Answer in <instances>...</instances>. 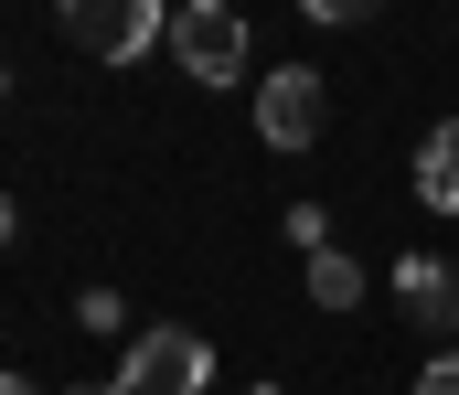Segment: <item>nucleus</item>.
Masks as SVG:
<instances>
[{"instance_id":"nucleus-6","label":"nucleus","mask_w":459,"mask_h":395,"mask_svg":"<svg viewBox=\"0 0 459 395\" xmlns=\"http://www.w3.org/2000/svg\"><path fill=\"white\" fill-rule=\"evenodd\" d=\"M417 203L428 214H459V118H438V129L417 139Z\"/></svg>"},{"instance_id":"nucleus-7","label":"nucleus","mask_w":459,"mask_h":395,"mask_svg":"<svg viewBox=\"0 0 459 395\" xmlns=\"http://www.w3.org/2000/svg\"><path fill=\"white\" fill-rule=\"evenodd\" d=\"M310 299H321V310H352V299H363V257H342V246L310 257Z\"/></svg>"},{"instance_id":"nucleus-5","label":"nucleus","mask_w":459,"mask_h":395,"mask_svg":"<svg viewBox=\"0 0 459 395\" xmlns=\"http://www.w3.org/2000/svg\"><path fill=\"white\" fill-rule=\"evenodd\" d=\"M321 118H332V97H321V75H310V64H278V75L256 86V129H267V150H310Z\"/></svg>"},{"instance_id":"nucleus-10","label":"nucleus","mask_w":459,"mask_h":395,"mask_svg":"<svg viewBox=\"0 0 459 395\" xmlns=\"http://www.w3.org/2000/svg\"><path fill=\"white\" fill-rule=\"evenodd\" d=\"M0 395H43V385H32V374H0Z\"/></svg>"},{"instance_id":"nucleus-3","label":"nucleus","mask_w":459,"mask_h":395,"mask_svg":"<svg viewBox=\"0 0 459 395\" xmlns=\"http://www.w3.org/2000/svg\"><path fill=\"white\" fill-rule=\"evenodd\" d=\"M65 32H75L86 54L128 64V54H150V43L171 32V11H160V0H75V11H65Z\"/></svg>"},{"instance_id":"nucleus-4","label":"nucleus","mask_w":459,"mask_h":395,"mask_svg":"<svg viewBox=\"0 0 459 395\" xmlns=\"http://www.w3.org/2000/svg\"><path fill=\"white\" fill-rule=\"evenodd\" d=\"M395 310L417 342H449L459 353V267L449 257H395Z\"/></svg>"},{"instance_id":"nucleus-8","label":"nucleus","mask_w":459,"mask_h":395,"mask_svg":"<svg viewBox=\"0 0 459 395\" xmlns=\"http://www.w3.org/2000/svg\"><path fill=\"white\" fill-rule=\"evenodd\" d=\"M289 246H310V257H332V214H321V203H289Z\"/></svg>"},{"instance_id":"nucleus-1","label":"nucleus","mask_w":459,"mask_h":395,"mask_svg":"<svg viewBox=\"0 0 459 395\" xmlns=\"http://www.w3.org/2000/svg\"><path fill=\"white\" fill-rule=\"evenodd\" d=\"M204 385H214V342L182 331V321H160V331L128 342V364H117L108 395H204Z\"/></svg>"},{"instance_id":"nucleus-12","label":"nucleus","mask_w":459,"mask_h":395,"mask_svg":"<svg viewBox=\"0 0 459 395\" xmlns=\"http://www.w3.org/2000/svg\"><path fill=\"white\" fill-rule=\"evenodd\" d=\"M246 395H289V385H246Z\"/></svg>"},{"instance_id":"nucleus-11","label":"nucleus","mask_w":459,"mask_h":395,"mask_svg":"<svg viewBox=\"0 0 459 395\" xmlns=\"http://www.w3.org/2000/svg\"><path fill=\"white\" fill-rule=\"evenodd\" d=\"M0 246H11V193H0Z\"/></svg>"},{"instance_id":"nucleus-9","label":"nucleus","mask_w":459,"mask_h":395,"mask_svg":"<svg viewBox=\"0 0 459 395\" xmlns=\"http://www.w3.org/2000/svg\"><path fill=\"white\" fill-rule=\"evenodd\" d=\"M417 395H459V353H438V364H417Z\"/></svg>"},{"instance_id":"nucleus-2","label":"nucleus","mask_w":459,"mask_h":395,"mask_svg":"<svg viewBox=\"0 0 459 395\" xmlns=\"http://www.w3.org/2000/svg\"><path fill=\"white\" fill-rule=\"evenodd\" d=\"M171 54H182L193 86H235V75H246V11H225V0H182V11H171Z\"/></svg>"},{"instance_id":"nucleus-13","label":"nucleus","mask_w":459,"mask_h":395,"mask_svg":"<svg viewBox=\"0 0 459 395\" xmlns=\"http://www.w3.org/2000/svg\"><path fill=\"white\" fill-rule=\"evenodd\" d=\"M0 97H11V64H0Z\"/></svg>"}]
</instances>
